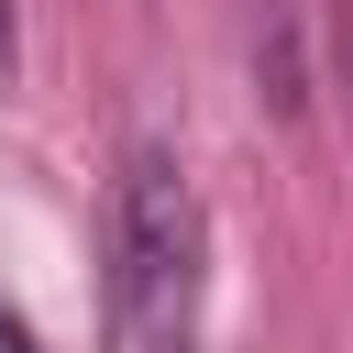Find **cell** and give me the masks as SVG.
Wrapping results in <instances>:
<instances>
[{
  "instance_id": "2",
  "label": "cell",
  "mask_w": 353,
  "mask_h": 353,
  "mask_svg": "<svg viewBox=\"0 0 353 353\" xmlns=\"http://www.w3.org/2000/svg\"><path fill=\"white\" fill-rule=\"evenodd\" d=\"M0 353H33V320H22L11 298H0Z\"/></svg>"
},
{
  "instance_id": "3",
  "label": "cell",
  "mask_w": 353,
  "mask_h": 353,
  "mask_svg": "<svg viewBox=\"0 0 353 353\" xmlns=\"http://www.w3.org/2000/svg\"><path fill=\"white\" fill-rule=\"evenodd\" d=\"M0 77H11V0H0Z\"/></svg>"
},
{
  "instance_id": "1",
  "label": "cell",
  "mask_w": 353,
  "mask_h": 353,
  "mask_svg": "<svg viewBox=\"0 0 353 353\" xmlns=\"http://www.w3.org/2000/svg\"><path fill=\"white\" fill-rule=\"evenodd\" d=\"M110 353H199L210 320V210L165 143H132L110 176Z\"/></svg>"
},
{
  "instance_id": "4",
  "label": "cell",
  "mask_w": 353,
  "mask_h": 353,
  "mask_svg": "<svg viewBox=\"0 0 353 353\" xmlns=\"http://www.w3.org/2000/svg\"><path fill=\"white\" fill-rule=\"evenodd\" d=\"M342 66H353V22H342Z\"/></svg>"
}]
</instances>
